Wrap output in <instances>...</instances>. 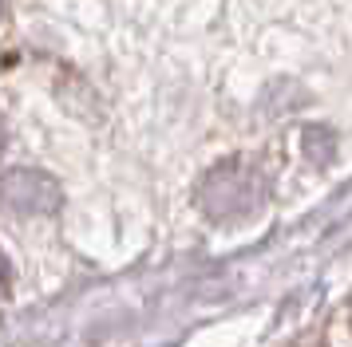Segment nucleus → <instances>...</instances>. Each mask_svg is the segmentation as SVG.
I'll return each mask as SVG.
<instances>
[{"instance_id": "f03ea898", "label": "nucleus", "mask_w": 352, "mask_h": 347, "mask_svg": "<svg viewBox=\"0 0 352 347\" xmlns=\"http://www.w3.org/2000/svg\"><path fill=\"white\" fill-rule=\"evenodd\" d=\"M0 205L20 217H44L60 209V182L44 170L16 166L0 174Z\"/></svg>"}, {"instance_id": "f257e3e1", "label": "nucleus", "mask_w": 352, "mask_h": 347, "mask_svg": "<svg viewBox=\"0 0 352 347\" xmlns=\"http://www.w3.org/2000/svg\"><path fill=\"white\" fill-rule=\"evenodd\" d=\"M265 198V182L254 166L245 162H222L202 178L198 186V205L206 209L214 221H234L254 213Z\"/></svg>"}, {"instance_id": "20e7f679", "label": "nucleus", "mask_w": 352, "mask_h": 347, "mask_svg": "<svg viewBox=\"0 0 352 347\" xmlns=\"http://www.w3.org/2000/svg\"><path fill=\"white\" fill-rule=\"evenodd\" d=\"M0 16H4V0H0Z\"/></svg>"}, {"instance_id": "7ed1b4c3", "label": "nucleus", "mask_w": 352, "mask_h": 347, "mask_svg": "<svg viewBox=\"0 0 352 347\" xmlns=\"http://www.w3.org/2000/svg\"><path fill=\"white\" fill-rule=\"evenodd\" d=\"M8 288H12V265H8V261H4V252H0V296H4Z\"/></svg>"}]
</instances>
